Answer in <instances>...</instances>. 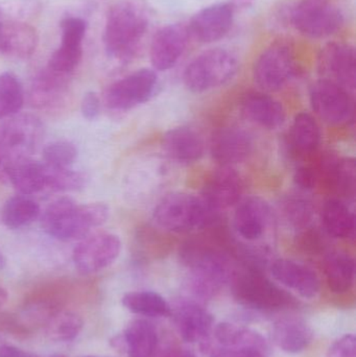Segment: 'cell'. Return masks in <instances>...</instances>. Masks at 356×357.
Instances as JSON below:
<instances>
[{"label":"cell","instance_id":"25","mask_svg":"<svg viewBox=\"0 0 356 357\" xmlns=\"http://www.w3.org/2000/svg\"><path fill=\"white\" fill-rule=\"evenodd\" d=\"M38 45L36 29L23 21H0V54L27 58Z\"/></svg>","mask_w":356,"mask_h":357},{"label":"cell","instance_id":"33","mask_svg":"<svg viewBox=\"0 0 356 357\" xmlns=\"http://www.w3.org/2000/svg\"><path fill=\"white\" fill-rule=\"evenodd\" d=\"M121 303L132 314L148 318H167L171 316V306L156 291H136L125 294Z\"/></svg>","mask_w":356,"mask_h":357},{"label":"cell","instance_id":"34","mask_svg":"<svg viewBox=\"0 0 356 357\" xmlns=\"http://www.w3.org/2000/svg\"><path fill=\"white\" fill-rule=\"evenodd\" d=\"M24 105V91L18 77L12 73L0 75V119H10Z\"/></svg>","mask_w":356,"mask_h":357},{"label":"cell","instance_id":"32","mask_svg":"<svg viewBox=\"0 0 356 357\" xmlns=\"http://www.w3.org/2000/svg\"><path fill=\"white\" fill-rule=\"evenodd\" d=\"M41 208L29 195H18L10 197L4 204L1 220L4 226L12 230L24 228L40 218Z\"/></svg>","mask_w":356,"mask_h":357},{"label":"cell","instance_id":"24","mask_svg":"<svg viewBox=\"0 0 356 357\" xmlns=\"http://www.w3.org/2000/svg\"><path fill=\"white\" fill-rule=\"evenodd\" d=\"M162 146L167 156L180 163L196 162L205 153L202 136L188 127L169 130L163 136Z\"/></svg>","mask_w":356,"mask_h":357},{"label":"cell","instance_id":"1","mask_svg":"<svg viewBox=\"0 0 356 357\" xmlns=\"http://www.w3.org/2000/svg\"><path fill=\"white\" fill-rule=\"evenodd\" d=\"M152 13L144 0H119L107 14L104 43L109 56L129 62L140 52Z\"/></svg>","mask_w":356,"mask_h":357},{"label":"cell","instance_id":"43","mask_svg":"<svg viewBox=\"0 0 356 357\" xmlns=\"http://www.w3.org/2000/svg\"><path fill=\"white\" fill-rule=\"evenodd\" d=\"M326 241L324 235L317 229H303L302 234L299 238V245L307 253L319 254L324 251Z\"/></svg>","mask_w":356,"mask_h":357},{"label":"cell","instance_id":"37","mask_svg":"<svg viewBox=\"0 0 356 357\" xmlns=\"http://www.w3.org/2000/svg\"><path fill=\"white\" fill-rule=\"evenodd\" d=\"M64 75L47 69L36 79L31 88L33 102L40 106L50 105L56 100L64 88Z\"/></svg>","mask_w":356,"mask_h":357},{"label":"cell","instance_id":"16","mask_svg":"<svg viewBox=\"0 0 356 357\" xmlns=\"http://www.w3.org/2000/svg\"><path fill=\"white\" fill-rule=\"evenodd\" d=\"M178 333L187 343L202 344L208 341L213 331L212 314L198 302L181 299L171 307Z\"/></svg>","mask_w":356,"mask_h":357},{"label":"cell","instance_id":"5","mask_svg":"<svg viewBox=\"0 0 356 357\" xmlns=\"http://www.w3.org/2000/svg\"><path fill=\"white\" fill-rule=\"evenodd\" d=\"M284 18L300 35L314 40L332 37L345 23L341 8L328 0H299L286 8Z\"/></svg>","mask_w":356,"mask_h":357},{"label":"cell","instance_id":"14","mask_svg":"<svg viewBox=\"0 0 356 357\" xmlns=\"http://www.w3.org/2000/svg\"><path fill=\"white\" fill-rule=\"evenodd\" d=\"M235 13L230 2L205 6L190 19L187 25L189 35L200 43H215L231 31Z\"/></svg>","mask_w":356,"mask_h":357},{"label":"cell","instance_id":"31","mask_svg":"<svg viewBox=\"0 0 356 357\" xmlns=\"http://www.w3.org/2000/svg\"><path fill=\"white\" fill-rule=\"evenodd\" d=\"M322 222L326 233L334 238H348L355 232V213L338 199L326 202L322 210Z\"/></svg>","mask_w":356,"mask_h":357},{"label":"cell","instance_id":"36","mask_svg":"<svg viewBox=\"0 0 356 357\" xmlns=\"http://www.w3.org/2000/svg\"><path fill=\"white\" fill-rule=\"evenodd\" d=\"M281 213L291 227L296 230H303L313 220L314 207L309 199L298 195H290L282 202Z\"/></svg>","mask_w":356,"mask_h":357},{"label":"cell","instance_id":"9","mask_svg":"<svg viewBox=\"0 0 356 357\" xmlns=\"http://www.w3.org/2000/svg\"><path fill=\"white\" fill-rule=\"evenodd\" d=\"M298 70L296 50L286 40H276L261 52L253 66V79L265 93L284 89Z\"/></svg>","mask_w":356,"mask_h":357},{"label":"cell","instance_id":"22","mask_svg":"<svg viewBox=\"0 0 356 357\" xmlns=\"http://www.w3.org/2000/svg\"><path fill=\"white\" fill-rule=\"evenodd\" d=\"M320 180L325 181L330 188L350 199L355 197L356 189V167L355 159L340 158L334 154H327L322 158L318 167Z\"/></svg>","mask_w":356,"mask_h":357},{"label":"cell","instance_id":"48","mask_svg":"<svg viewBox=\"0 0 356 357\" xmlns=\"http://www.w3.org/2000/svg\"><path fill=\"white\" fill-rule=\"evenodd\" d=\"M165 357H198L194 352L190 351L188 349H184V348H171Z\"/></svg>","mask_w":356,"mask_h":357},{"label":"cell","instance_id":"44","mask_svg":"<svg viewBox=\"0 0 356 357\" xmlns=\"http://www.w3.org/2000/svg\"><path fill=\"white\" fill-rule=\"evenodd\" d=\"M327 357H356V339L353 335H343L328 350Z\"/></svg>","mask_w":356,"mask_h":357},{"label":"cell","instance_id":"27","mask_svg":"<svg viewBox=\"0 0 356 357\" xmlns=\"http://www.w3.org/2000/svg\"><path fill=\"white\" fill-rule=\"evenodd\" d=\"M215 341L219 346L232 351L256 350L263 354H269V344L265 337L248 327L232 323H219L213 329Z\"/></svg>","mask_w":356,"mask_h":357},{"label":"cell","instance_id":"10","mask_svg":"<svg viewBox=\"0 0 356 357\" xmlns=\"http://www.w3.org/2000/svg\"><path fill=\"white\" fill-rule=\"evenodd\" d=\"M157 88V73L153 69H139L109 86L105 92V102L111 110H132L148 102L156 93Z\"/></svg>","mask_w":356,"mask_h":357},{"label":"cell","instance_id":"54","mask_svg":"<svg viewBox=\"0 0 356 357\" xmlns=\"http://www.w3.org/2000/svg\"><path fill=\"white\" fill-rule=\"evenodd\" d=\"M86 357H98V356H86Z\"/></svg>","mask_w":356,"mask_h":357},{"label":"cell","instance_id":"42","mask_svg":"<svg viewBox=\"0 0 356 357\" xmlns=\"http://www.w3.org/2000/svg\"><path fill=\"white\" fill-rule=\"evenodd\" d=\"M62 29V45L82 46L87 23L79 17H67L61 22Z\"/></svg>","mask_w":356,"mask_h":357},{"label":"cell","instance_id":"30","mask_svg":"<svg viewBox=\"0 0 356 357\" xmlns=\"http://www.w3.org/2000/svg\"><path fill=\"white\" fill-rule=\"evenodd\" d=\"M324 273L332 293L339 295L348 293L355 284V259L345 252H330L324 260Z\"/></svg>","mask_w":356,"mask_h":357},{"label":"cell","instance_id":"41","mask_svg":"<svg viewBox=\"0 0 356 357\" xmlns=\"http://www.w3.org/2000/svg\"><path fill=\"white\" fill-rule=\"evenodd\" d=\"M0 10L4 20L25 21L33 18L41 10L39 0H2Z\"/></svg>","mask_w":356,"mask_h":357},{"label":"cell","instance_id":"18","mask_svg":"<svg viewBox=\"0 0 356 357\" xmlns=\"http://www.w3.org/2000/svg\"><path fill=\"white\" fill-rule=\"evenodd\" d=\"M242 181L232 167L213 171L203 187L202 199L211 210L227 209L240 201Z\"/></svg>","mask_w":356,"mask_h":357},{"label":"cell","instance_id":"28","mask_svg":"<svg viewBox=\"0 0 356 357\" xmlns=\"http://www.w3.org/2000/svg\"><path fill=\"white\" fill-rule=\"evenodd\" d=\"M321 142V131L313 115L301 112L295 116L288 135V146L295 158L313 154Z\"/></svg>","mask_w":356,"mask_h":357},{"label":"cell","instance_id":"4","mask_svg":"<svg viewBox=\"0 0 356 357\" xmlns=\"http://www.w3.org/2000/svg\"><path fill=\"white\" fill-rule=\"evenodd\" d=\"M232 294L236 301L257 312H275L297 305L296 299L286 289L270 280L263 272L248 270L233 272Z\"/></svg>","mask_w":356,"mask_h":357},{"label":"cell","instance_id":"6","mask_svg":"<svg viewBox=\"0 0 356 357\" xmlns=\"http://www.w3.org/2000/svg\"><path fill=\"white\" fill-rule=\"evenodd\" d=\"M238 59L228 48L213 47L201 52L186 66L185 87L194 93L217 89L231 81L238 73Z\"/></svg>","mask_w":356,"mask_h":357},{"label":"cell","instance_id":"17","mask_svg":"<svg viewBox=\"0 0 356 357\" xmlns=\"http://www.w3.org/2000/svg\"><path fill=\"white\" fill-rule=\"evenodd\" d=\"M270 273L279 284L304 299H315L321 291V281L317 273L295 260L275 259L270 264Z\"/></svg>","mask_w":356,"mask_h":357},{"label":"cell","instance_id":"8","mask_svg":"<svg viewBox=\"0 0 356 357\" xmlns=\"http://www.w3.org/2000/svg\"><path fill=\"white\" fill-rule=\"evenodd\" d=\"M43 137V125L33 115H15L0 126V178L10 167L29 158Z\"/></svg>","mask_w":356,"mask_h":357},{"label":"cell","instance_id":"15","mask_svg":"<svg viewBox=\"0 0 356 357\" xmlns=\"http://www.w3.org/2000/svg\"><path fill=\"white\" fill-rule=\"evenodd\" d=\"M189 37L187 25L184 23H171L159 29L150 45V63L155 70L173 68L183 56Z\"/></svg>","mask_w":356,"mask_h":357},{"label":"cell","instance_id":"19","mask_svg":"<svg viewBox=\"0 0 356 357\" xmlns=\"http://www.w3.org/2000/svg\"><path fill=\"white\" fill-rule=\"evenodd\" d=\"M252 151V137L242 128H222L211 138V156L222 167L244 162Z\"/></svg>","mask_w":356,"mask_h":357},{"label":"cell","instance_id":"21","mask_svg":"<svg viewBox=\"0 0 356 357\" xmlns=\"http://www.w3.org/2000/svg\"><path fill=\"white\" fill-rule=\"evenodd\" d=\"M242 115L251 123L268 130H276L284 125L286 112L281 102L265 92L246 94L240 104Z\"/></svg>","mask_w":356,"mask_h":357},{"label":"cell","instance_id":"38","mask_svg":"<svg viewBox=\"0 0 356 357\" xmlns=\"http://www.w3.org/2000/svg\"><path fill=\"white\" fill-rule=\"evenodd\" d=\"M48 189L56 191L81 190L87 184V177L70 167H54L48 165Z\"/></svg>","mask_w":356,"mask_h":357},{"label":"cell","instance_id":"50","mask_svg":"<svg viewBox=\"0 0 356 357\" xmlns=\"http://www.w3.org/2000/svg\"><path fill=\"white\" fill-rule=\"evenodd\" d=\"M231 357H267V354L256 350H244V351H232Z\"/></svg>","mask_w":356,"mask_h":357},{"label":"cell","instance_id":"53","mask_svg":"<svg viewBox=\"0 0 356 357\" xmlns=\"http://www.w3.org/2000/svg\"><path fill=\"white\" fill-rule=\"evenodd\" d=\"M52 357H66V356H52Z\"/></svg>","mask_w":356,"mask_h":357},{"label":"cell","instance_id":"40","mask_svg":"<svg viewBox=\"0 0 356 357\" xmlns=\"http://www.w3.org/2000/svg\"><path fill=\"white\" fill-rule=\"evenodd\" d=\"M82 56V46H67L61 44L60 47L50 56L48 69L59 75H68L79 66Z\"/></svg>","mask_w":356,"mask_h":357},{"label":"cell","instance_id":"13","mask_svg":"<svg viewBox=\"0 0 356 357\" xmlns=\"http://www.w3.org/2000/svg\"><path fill=\"white\" fill-rule=\"evenodd\" d=\"M121 252V241L117 235L100 233L82 239L73 250V264L81 274H95L110 266Z\"/></svg>","mask_w":356,"mask_h":357},{"label":"cell","instance_id":"23","mask_svg":"<svg viewBox=\"0 0 356 357\" xmlns=\"http://www.w3.org/2000/svg\"><path fill=\"white\" fill-rule=\"evenodd\" d=\"M115 340V345L125 349L127 357H154L158 347L156 327L144 319L131 321Z\"/></svg>","mask_w":356,"mask_h":357},{"label":"cell","instance_id":"39","mask_svg":"<svg viewBox=\"0 0 356 357\" xmlns=\"http://www.w3.org/2000/svg\"><path fill=\"white\" fill-rule=\"evenodd\" d=\"M77 158V149L68 140H56L43 149L44 163L54 167H70Z\"/></svg>","mask_w":356,"mask_h":357},{"label":"cell","instance_id":"47","mask_svg":"<svg viewBox=\"0 0 356 357\" xmlns=\"http://www.w3.org/2000/svg\"><path fill=\"white\" fill-rule=\"evenodd\" d=\"M0 357H39L33 352L25 351L12 345L0 346Z\"/></svg>","mask_w":356,"mask_h":357},{"label":"cell","instance_id":"51","mask_svg":"<svg viewBox=\"0 0 356 357\" xmlns=\"http://www.w3.org/2000/svg\"><path fill=\"white\" fill-rule=\"evenodd\" d=\"M8 301V293L3 287H0V306L4 305Z\"/></svg>","mask_w":356,"mask_h":357},{"label":"cell","instance_id":"12","mask_svg":"<svg viewBox=\"0 0 356 357\" xmlns=\"http://www.w3.org/2000/svg\"><path fill=\"white\" fill-rule=\"evenodd\" d=\"M318 69L321 79L334 82L351 93L355 92L356 52L353 44L345 41L326 43L318 54Z\"/></svg>","mask_w":356,"mask_h":357},{"label":"cell","instance_id":"45","mask_svg":"<svg viewBox=\"0 0 356 357\" xmlns=\"http://www.w3.org/2000/svg\"><path fill=\"white\" fill-rule=\"evenodd\" d=\"M319 181V174L315 167H300L295 172V184L303 190H311L315 188Z\"/></svg>","mask_w":356,"mask_h":357},{"label":"cell","instance_id":"26","mask_svg":"<svg viewBox=\"0 0 356 357\" xmlns=\"http://www.w3.org/2000/svg\"><path fill=\"white\" fill-rule=\"evenodd\" d=\"M272 339L282 351L300 354L313 342L314 331L304 321L290 317L275 322L272 329Z\"/></svg>","mask_w":356,"mask_h":357},{"label":"cell","instance_id":"46","mask_svg":"<svg viewBox=\"0 0 356 357\" xmlns=\"http://www.w3.org/2000/svg\"><path fill=\"white\" fill-rule=\"evenodd\" d=\"M100 108H102V104H100V98L96 92L89 91L84 96L81 104V111L84 119L90 121H95L100 116Z\"/></svg>","mask_w":356,"mask_h":357},{"label":"cell","instance_id":"29","mask_svg":"<svg viewBox=\"0 0 356 357\" xmlns=\"http://www.w3.org/2000/svg\"><path fill=\"white\" fill-rule=\"evenodd\" d=\"M6 178L19 195H35L48 189L47 165L33 160L31 157L22 159L10 167Z\"/></svg>","mask_w":356,"mask_h":357},{"label":"cell","instance_id":"49","mask_svg":"<svg viewBox=\"0 0 356 357\" xmlns=\"http://www.w3.org/2000/svg\"><path fill=\"white\" fill-rule=\"evenodd\" d=\"M255 1L256 0H230L229 2L233 6L235 12H238V10H248L254 4Z\"/></svg>","mask_w":356,"mask_h":357},{"label":"cell","instance_id":"20","mask_svg":"<svg viewBox=\"0 0 356 357\" xmlns=\"http://www.w3.org/2000/svg\"><path fill=\"white\" fill-rule=\"evenodd\" d=\"M271 208L259 197H249L238 202L234 213L236 232L247 241L261 238L271 222Z\"/></svg>","mask_w":356,"mask_h":357},{"label":"cell","instance_id":"3","mask_svg":"<svg viewBox=\"0 0 356 357\" xmlns=\"http://www.w3.org/2000/svg\"><path fill=\"white\" fill-rule=\"evenodd\" d=\"M180 258L189 271L190 289L202 299L215 297L226 283L230 282L233 274L227 256L201 241L185 243Z\"/></svg>","mask_w":356,"mask_h":357},{"label":"cell","instance_id":"2","mask_svg":"<svg viewBox=\"0 0 356 357\" xmlns=\"http://www.w3.org/2000/svg\"><path fill=\"white\" fill-rule=\"evenodd\" d=\"M108 206L102 203L79 205L71 197H61L50 203L40 220L49 236L61 241H82L91 229L102 226L109 218Z\"/></svg>","mask_w":356,"mask_h":357},{"label":"cell","instance_id":"7","mask_svg":"<svg viewBox=\"0 0 356 357\" xmlns=\"http://www.w3.org/2000/svg\"><path fill=\"white\" fill-rule=\"evenodd\" d=\"M212 210L202 197L185 192H171L161 199L153 212L155 224L163 230L185 233L204 228Z\"/></svg>","mask_w":356,"mask_h":357},{"label":"cell","instance_id":"35","mask_svg":"<svg viewBox=\"0 0 356 357\" xmlns=\"http://www.w3.org/2000/svg\"><path fill=\"white\" fill-rule=\"evenodd\" d=\"M83 319L72 312H63L52 316L46 327L48 337L56 342H71L83 329Z\"/></svg>","mask_w":356,"mask_h":357},{"label":"cell","instance_id":"11","mask_svg":"<svg viewBox=\"0 0 356 357\" xmlns=\"http://www.w3.org/2000/svg\"><path fill=\"white\" fill-rule=\"evenodd\" d=\"M311 104L316 114L330 126L346 125L355 116L351 92L328 79H320L311 88Z\"/></svg>","mask_w":356,"mask_h":357},{"label":"cell","instance_id":"52","mask_svg":"<svg viewBox=\"0 0 356 357\" xmlns=\"http://www.w3.org/2000/svg\"><path fill=\"white\" fill-rule=\"evenodd\" d=\"M6 260L4 258L3 254L0 251V271L3 270L4 266H6Z\"/></svg>","mask_w":356,"mask_h":357}]
</instances>
